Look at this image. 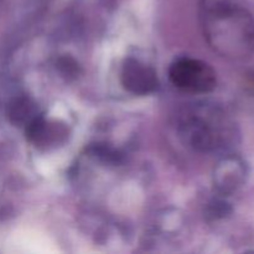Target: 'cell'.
I'll return each instance as SVG.
<instances>
[{
    "label": "cell",
    "mask_w": 254,
    "mask_h": 254,
    "mask_svg": "<svg viewBox=\"0 0 254 254\" xmlns=\"http://www.w3.org/2000/svg\"><path fill=\"white\" fill-rule=\"evenodd\" d=\"M202 29L213 51L232 61H243L254 51V20L230 0L206 1Z\"/></svg>",
    "instance_id": "cell-1"
},
{
    "label": "cell",
    "mask_w": 254,
    "mask_h": 254,
    "mask_svg": "<svg viewBox=\"0 0 254 254\" xmlns=\"http://www.w3.org/2000/svg\"><path fill=\"white\" fill-rule=\"evenodd\" d=\"M179 131L184 143L200 153L223 148L230 139V124L225 116L217 108L201 104L181 113Z\"/></svg>",
    "instance_id": "cell-2"
},
{
    "label": "cell",
    "mask_w": 254,
    "mask_h": 254,
    "mask_svg": "<svg viewBox=\"0 0 254 254\" xmlns=\"http://www.w3.org/2000/svg\"><path fill=\"white\" fill-rule=\"evenodd\" d=\"M169 77L176 88L191 94L210 93L217 84L215 69L205 61L191 57L176 60L169 69Z\"/></svg>",
    "instance_id": "cell-3"
},
{
    "label": "cell",
    "mask_w": 254,
    "mask_h": 254,
    "mask_svg": "<svg viewBox=\"0 0 254 254\" xmlns=\"http://www.w3.org/2000/svg\"><path fill=\"white\" fill-rule=\"evenodd\" d=\"M121 79L124 88L135 96H146L155 91L159 84L154 68L135 59L124 61Z\"/></svg>",
    "instance_id": "cell-4"
},
{
    "label": "cell",
    "mask_w": 254,
    "mask_h": 254,
    "mask_svg": "<svg viewBox=\"0 0 254 254\" xmlns=\"http://www.w3.org/2000/svg\"><path fill=\"white\" fill-rule=\"evenodd\" d=\"M245 169L237 159H225L222 163L218 164V168L215 174V183L217 188L223 192L233 191L242 183Z\"/></svg>",
    "instance_id": "cell-5"
},
{
    "label": "cell",
    "mask_w": 254,
    "mask_h": 254,
    "mask_svg": "<svg viewBox=\"0 0 254 254\" xmlns=\"http://www.w3.org/2000/svg\"><path fill=\"white\" fill-rule=\"evenodd\" d=\"M12 117L16 119L17 123H21V122H27V119H30V122L34 118H36L34 114V107L30 106L29 101L26 99H19L16 101L14 106V111H12Z\"/></svg>",
    "instance_id": "cell-6"
}]
</instances>
